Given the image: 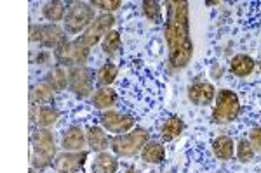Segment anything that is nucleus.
<instances>
[{"label": "nucleus", "mask_w": 261, "mask_h": 173, "mask_svg": "<svg viewBox=\"0 0 261 173\" xmlns=\"http://www.w3.org/2000/svg\"><path fill=\"white\" fill-rule=\"evenodd\" d=\"M166 42L169 49V62L172 67H187L193 56V42L190 37V16L188 2L167 0Z\"/></svg>", "instance_id": "1"}, {"label": "nucleus", "mask_w": 261, "mask_h": 173, "mask_svg": "<svg viewBox=\"0 0 261 173\" xmlns=\"http://www.w3.org/2000/svg\"><path fill=\"white\" fill-rule=\"evenodd\" d=\"M56 141L49 128H37L32 133V154L30 161L35 170H45L56 159Z\"/></svg>", "instance_id": "2"}, {"label": "nucleus", "mask_w": 261, "mask_h": 173, "mask_svg": "<svg viewBox=\"0 0 261 173\" xmlns=\"http://www.w3.org/2000/svg\"><path fill=\"white\" fill-rule=\"evenodd\" d=\"M150 142V133L146 128H134L127 133L115 135L112 139L110 149L113 154L119 158H133V156L140 154L143 147Z\"/></svg>", "instance_id": "3"}, {"label": "nucleus", "mask_w": 261, "mask_h": 173, "mask_svg": "<svg viewBox=\"0 0 261 173\" xmlns=\"http://www.w3.org/2000/svg\"><path fill=\"white\" fill-rule=\"evenodd\" d=\"M98 18L91 2H70L66 11V18L63 21V28L68 35H79L86 31Z\"/></svg>", "instance_id": "4"}, {"label": "nucleus", "mask_w": 261, "mask_h": 173, "mask_svg": "<svg viewBox=\"0 0 261 173\" xmlns=\"http://www.w3.org/2000/svg\"><path fill=\"white\" fill-rule=\"evenodd\" d=\"M241 115V100L233 90L223 88L216 94V102H214L211 118L216 125H226L235 121Z\"/></svg>", "instance_id": "5"}, {"label": "nucleus", "mask_w": 261, "mask_h": 173, "mask_svg": "<svg viewBox=\"0 0 261 173\" xmlns=\"http://www.w3.org/2000/svg\"><path fill=\"white\" fill-rule=\"evenodd\" d=\"M28 35H30L32 44H39L40 47L54 49V50L60 47V45L65 44V42H68L65 28H61L60 24H53V23L30 24Z\"/></svg>", "instance_id": "6"}, {"label": "nucleus", "mask_w": 261, "mask_h": 173, "mask_svg": "<svg viewBox=\"0 0 261 173\" xmlns=\"http://www.w3.org/2000/svg\"><path fill=\"white\" fill-rule=\"evenodd\" d=\"M113 24H115V18H113V14L103 12V14H99L98 18L94 19V23H92L81 37L75 39V42H77L82 49H86L91 52V47H94L96 44L103 42L105 37L112 31Z\"/></svg>", "instance_id": "7"}, {"label": "nucleus", "mask_w": 261, "mask_h": 173, "mask_svg": "<svg viewBox=\"0 0 261 173\" xmlns=\"http://www.w3.org/2000/svg\"><path fill=\"white\" fill-rule=\"evenodd\" d=\"M94 87V73L86 66H73L68 67V90L73 92L75 95L89 97L92 94Z\"/></svg>", "instance_id": "8"}, {"label": "nucleus", "mask_w": 261, "mask_h": 173, "mask_svg": "<svg viewBox=\"0 0 261 173\" xmlns=\"http://www.w3.org/2000/svg\"><path fill=\"white\" fill-rule=\"evenodd\" d=\"M87 158H89L87 151H75V153L65 151L56 156L53 166L58 173H82Z\"/></svg>", "instance_id": "9"}, {"label": "nucleus", "mask_w": 261, "mask_h": 173, "mask_svg": "<svg viewBox=\"0 0 261 173\" xmlns=\"http://www.w3.org/2000/svg\"><path fill=\"white\" fill-rule=\"evenodd\" d=\"M99 118H101V126L115 135L127 133L136 125V118L117 111H105Z\"/></svg>", "instance_id": "10"}, {"label": "nucleus", "mask_w": 261, "mask_h": 173, "mask_svg": "<svg viewBox=\"0 0 261 173\" xmlns=\"http://www.w3.org/2000/svg\"><path fill=\"white\" fill-rule=\"evenodd\" d=\"M187 95L188 100L195 106H207L216 99V88L209 82H195L188 85Z\"/></svg>", "instance_id": "11"}, {"label": "nucleus", "mask_w": 261, "mask_h": 173, "mask_svg": "<svg viewBox=\"0 0 261 173\" xmlns=\"http://www.w3.org/2000/svg\"><path fill=\"white\" fill-rule=\"evenodd\" d=\"M87 144V133L82 126H70L61 135V146L65 151L75 153V151H86L84 147Z\"/></svg>", "instance_id": "12"}, {"label": "nucleus", "mask_w": 261, "mask_h": 173, "mask_svg": "<svg viewBox=\"0 0 261 173\" xmlns=\"http://www.w3.org/2000/svg\"><path fill=\"white\" fill-rule=\"evenodd\" d=\"M86 133H87V146L94 153H105L112 144V139L108 137L105 128H101V126H91Z\"/></svg>", "instance_id": "13"}, {"label": "nucleus", "mask_w": 261, "mask_h": 173, "mask_svg": "<svg viewBox=\"0 0 261 173\" xmlns=\"http://www.w3.org/2000/svg\"><path fill=\"white\" fill-rule=\"evenodd\" d=\"M92 173H117L119 171V159H117L115 154L108 153H98L92 161V166H91Z\"/></svg>", "instance_id": "14"}, {"label": "nucleus", "mask_w": 261, "mask_h": 173, "mask_svg": "<svg viewBox=\"0 0 261 173\" xmlns=\"http://www.w3.org/2000/svg\"><path fill=\"white\" fill-rule=\"evenodd\" d=\"M92 104L96 109L101 111H108L117 104V92L112 87H99L96 88V92L92 94Z\"/></svg>", "instance_id": "15"}, {"label": "nucleus", "mask_w": 261, "mask_h": 173, "mask_svg": "<svg viewBox=\"0 0 261 173\" xmlns=\"http://www.w3.org/2000/svg\"><path fill=\"white\" fill-rule=\"evenodd\" d=\"M254 59L251 56H247V54H237V56L231 57L230 61V71L235 75V77H249V75L254 71Z\"/></svg>", "instance_id": "16"}, {"label": "nucleus", "mask_w": 261, "mask_h": 173, "mask_svg": "<svg viewBox=\"0 0 261 173\" xmlns=\"http://www.w3.org/2000/svg\"><path fill=\"white\" fill-rule=\"evenodd\" d=\"M213 153L218 159H221V161H228V159H231L233 158V153H235L233 139L228 137V135H220L218 139H214Z\"/></svg>", "instance_id": "17"}, {"label": "nucleus", "mask_w": 261, "mask_h": 173, "mask_svg": "<svg viewBox=\"0 0 261 173\" xmlns=\"http://www.w3.org/2000/svg\"><path fill=\"white\" fill-rule=\"evenodd\" d=\"M141 159L148 164H159L166 159V147H164L162 142L157 141H150L148 144L143 147L141 151Z\"/></svg>", "instance_id": "18"}, {"label": "nucleus", "mask_w": 261, "mask_h": 173, "mask_svg": "<svg viewBox=\"0 0 261 173\" xmlns=\"http://www.w3.org/2000/svg\"><path fill=\"white\" fill-rule=\"evenodd\" d=\"M183 132H185V121L179 116H171L164 121L161 128V137L164 142H171L174 139H178Z\"/></svg>", "instance_id": "19"}, {"label": "nucleus", "mask_w": 261, "mask_h": 173, "mask_svg": "<svg viewBox=\"0 0 261 173\" xmlns=\"http://www.w3.org/2000/svg\"><path fill=\"white\" fill-rule=\"evenodd\" d=\"M66 11H68L66 4L65 2H60V0L45 2L44 7H42V14H44V18L47 19V21H50L53 24H58L60 21H65Z\"/></svg>", "instance_id": "20"}, {"label": "nucleus", "mask_w": 261, "mask_h": 173, "mask_svg": "<svg viewBox=\"0 0 261 173\" xmlns=\"http://www.w3.org/2000/svg\"><path fill=\"white\" fill-rule=\"evenodd\" d=\"M54 97V88L45 80H42L39 85L30 88V104H47Z\"/></svg>", "instance_id": "21"}, {"label": "nucleus", "mask_w": 261, "mask_h": 173, "mask_svg": "<svg viewBox=\"0 0 261 173\" xmlns=\"http://www.w3.org/2000/svg\"><path fill=\"white\" fill-rule=\"evenodd\" d=\"M45 82L54 88V92H61L68 87V67L56 66L53 71L45 77Z\"/></svg>", "instance_id": "22"}, {"label": "nucleus", "mask_w": 261, "mask_h": 173, "mask_svg": "<svg viewBox=\"0 0 261 173\" xmlns=\"http://www.w3.org/2000/svg\"><path fill=\"white\" fill-rule=\"evenodd\" d=\"M119 77V67H117L113 62H107V64H103L98 70V73H96V83H98L99 87H110L113 82H115V78Z\"/></svg>", "instance_id": "23"}, {"label": "nucleus", "mask_w": 261, "mask_h": 173, "mask_svg": "<svg viewBox=\"0 0 261 173\" xmlns=\"http://www.w3.org/2000/svg\"><path fill=\"white\" fill-rule=\"evenodd\" d=\"M60 118V111L56 108L49 106V104H44V106H39V116H37V125L39 128H50Z\"/></svg>", "instance_id": "24"}, {"label": "nucleus", "mask_w": 261, "mask_h": 173, "mask_svg": "<svg viewBox=\"0 0 261 173\" xmlns=\"http://www.w3.org/2000/svg\"><path fill=\"white\" fill-rule=\"evenodd\" d=\"M120 45H122L120 33L115 31V29H112L103 39V42H101V49H103V52L107 54L108 57H115L117 52L120 50Z\"/></svg>", "instance_id": "25"}, {"label": "nucleus", "mask_w": 261, "mask_h": 173, "mask_svg": "<svg viewBox=\"0 0 261 173\" xmlns=\"http://www.w3.org/2000/svg\"><path fill=\"white\" fill-rule=\"evenodd\" d=\"M235 154H237V159L241 163H251L252 159H254L256 151L252 149L249 139H241V141H237V144H235Z\"/></svg>", "instance_id": "26"}, {"label": "nucleus", "mask_w": 261, "mask_h": 173, "mask_svg": "<svg viewBox=\"0 0 261 173\" xmlns=\"http://www.w3.org/2000/svg\"><path fill=\"white\" fill-rule=\"evenodd\" d=\"M141 6H143V12H145L146 19L151 21V23H155V24L162 23V7H161V4L155 2V0H145Z\"/></svg>", "instance_id": "27"}, {"label": "nucleus", "mask_w": 261, "mask_h": 173, "mask_svg": "<svg viewBox=\"0 0 261 173\" xmlns=\"http://www.w3.org/2000/svg\"><path fill=\"white\" fill-rule=\"evenodd\" d=\"M91 6L94 7V9L98 7V9L112 14L113 11H117L119 7H122V0H92Z\"/></svg>", "instance_id": "28"}, {"label": "nucleus", "mask_w": 261, "mask_h": 173, "mask_svg": "<svg viewBox=\"0 0 261 173\" xmlns=\"http://www.w3.org/2000/svg\"><path fill=\"white\" fill-rule=\"evenodd\" d=\"M249 142L256 153H261V126H256L249 132Z\"/></svg>", "instance_id": "29"}, {"label": "nucleus", "mask_w": 261, "mask_h": 173, "mask_svg": "<svg viewBox=\"0 0 261 173\" xmlns=\"http://www.w3.org/2000/svg\"><path fill=\"white\" fill-rule=\"evenodd\" d=\"M37 64H45V62L50 61V54L49 52H39V56H37Z\"/></svg>", "instance_id": "30"}, {"label": "nucleus", "mask_w": 261, "mask_h": 173, "mask_svg": "<svg viewBox=\"0 0 261 173\" xmlns=\"http://www.w3.org/2000/svg\"><path fill=\"white\" fill-rule=\"evenodd\" d=\"M205 6H220V2H216V0H213V2H205Z\"/></svg>", "instance_id": "31"}, {"label": "nucleus", "mask_w": 261, "mask_h": 173, "mask_svg": "<svg viewBox=\"0 0 261 173\" xmlns=\"http://www.w3.org/2000/svg\"><path fill=\"white\" fill-rule=\"evenodd\" d=\"M124 173H136V171H134V170H133V168H129V170H125Z\"/></svg>", "instance_id": "32"}, {"label": "nucleus", "mask_w": 261, "mask_h": 173, "mask_svg": "<svg viewBox=\"0 0 261 173\" xmlns=\"http://www.w3.org/2000/svg\"><path fill=\"white\" fill-rule=\"evenodd\" d=\"M30 173H35V168H30Z\"/></svg>", "instance_id": "33"}, {"label": "nucleus", "mask_w": 261, "mask_h": 173, "mask_svg": "<svg viewBox=\"0 0 261 173\" xmlns=\"http://www.w3.org/2000/svg\"><path fill=\"white\" fill-rule=\"evenodd\" d=\"M259 70H261V62H259Z\"/></svg>", "instance_id": "34"}, {"label": "nucleus", "mask_w": 261, "mask_h": 173, "mask_svg": "<svg viewBox=\"0 0 261 173\" xmlns=\"http://www.w3.org/2000/svg\"><path fill=\"white\" fill-rule=\"evenodd\" d=\"M82 173H84V171H82Z\"/></svg>", "instance_id": "35"}]
</instances>
